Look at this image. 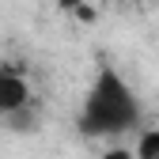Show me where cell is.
<instances>
[{
  "mask_svg": "<svg viewBox=\"0 0 159 159\" xmlns=\"http://www.w3.org/2000/svg\"><path fill=\"white\" fill-rule=\"evenodd\" d=\"M136 125V102L117 72H102L95 80L84 110H80V133L87 136H117Z\"/></svg>",
  "mask_w": 159,
  "mask_h": 159,
  "instance_id": "6da1fadb",
  "label": "cell"
},
{
  "mask_svg": "<svg viewBox=\"0 0 159 159\" xmlns=\"http://www.w3.org/2000/svg\"><path fill=\"white\" fill-rule=\"evenodd\" d=\"M27 102V80L15 68H0V114H15Z\"/></svg>",
  "mask_w": 159,
  "mask_h": 159,
  "instance_id": "7a4b0ae2",
  "label": "cell"
},
{
  "mask_svg": "<svg viewBox=\"0 0 159 159\" xmlns=\"http://www.w3.org/2000/svg\"><path fill=\"white\" fill-rule=\"evenodd\" d=\"M140 159H159V133H144L140 136Z\"/></svg>",
  "mask_w": 159,
  "mask_h": 159,
  "instance_id": "3957f363",
  "label": "cell"
},
{
  "mask_svg": "<svg viewBox=\"0 0 159 159\" xmlns=\"http://www.w3.org/2000/svg\"><path fill=\"white\" fill-rule=\"evenodd\" d=\"M76 15H80V19H84V23H91V19H95V11H91L87 4H84V8H76Z\"/></svg>",
  "mask_w": 159,
  "mask_h": 159,
  "instance_id": "277c9868",
  "label": "cell"
},
{
  "mask_svg": "<svg viewBox=\"0 0 159 159\" xmlns=\"http://www.w3.org/2000/svg\"><path fill=\"white\" fill-rule=\"evenodd\" d=\"M61 8H68V11H76V8H84V0H57Z\"/></svg>",
  "mask_w": 159,
  "mask_h": 159,
  "instance_id": "5b68a950",
  "label": "cell"
},
{
  "mask_svg": "<svg viewBox=\"0 0 159 159\" xmlns=\"http://www.w3.org/2000/svg\"><path fill=\"white\" fill-rule=\"evenodd\" d=\"M106 159H129V152H121V148H117V152H110Z\"/></svg>",
  "mask_w": 159,
  "mask_h": 159,
  "instance_id": "8992f818",
  "label": "cell"
}]
</instances>
